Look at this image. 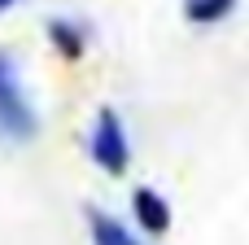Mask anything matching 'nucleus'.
<instances>
[{
    "label": "nucleus",
    "mask_w": 249,
    "mask_h": 245,
    "mask_svg": "<svg viewBox=\"0 0 249 245\" xmlns=\"http://www.w3.org/2000/svg\"><path fill=\"white\" fill-rule=\"evenodd\" d=\"M0 132L9 140H31L39 132V118L26 101V88L18 79V66H13L9 48H0Z\"/></svg>",
    "instance_id": "f257e3e1"
},
{
    "label": "nucleus",
    "mask_w": 249,
    "mask_h": 245,
    "mask_svg": "<svg viewBox=\"0 0 249 245\" xmlns=\"http://www.w3.org/2000/svg\"><path fill=\"white\" fill-rule=\"evenodd\" d=\"M88 153L101 171L109 175H127L131 167V140H127V127L118 118L114 105H101L96 118H92V136H88Z\"/></svg>",
    "instance_id": "f03ea898"
},
{
    "label": "nucleus",
    "mask_w": 249,
    "mask_h": 245,
    "mask_svg": "<svg viewBox=\"0 0 249 245\" xmlns=\"http://www.w3.org/2000/svg\"><path fill=\"white\" fill-rule=\"evenodd\" d=\"M131 215H136L140 232H149V237L171 232V202H166L158 188H149V184H140V188L131 193Z\"/></svg>",
    "instance_id": "7ed1b4c3"
},
{
    "label": "nucleus",
    "mask_w": 249,
    "mask_h": 245,
    "mask_svg": "<svg viewBox=\"0 0 249 245\" xmlns=\"http://www.w3.org/2000/svg\"><path fill=\"white\" fill-rule=\"evenodd\" d=\"M88 232H92V245H144L123 219H114V215H105V210H88Z\"/></svg>",
    "instance_id": "20e7f679"
},
{
    "label": "nucleus",
    "mask_w": 249,
    "mask_h": 245,
    "mask_svg": "<svg viewBox=\"0 0 249 245\" xmlns=\"http://www.w3.org/2000/svg\"><path fill=\"white\" fill-rule=\"evenodd\" d=\"M48 39H53V48H57L66 61H79V57H83V48H88L83 26H79V22H70V18H48Z\"/></svg>",
    "instance_id": "39448f33"
},
{
    "label": "nucleus",
    "mask_w": 249,
    "mask_h": 245,
    "mask_svg": "<svg viewBox=\"0 0 249 245\" xmlns=\"http://www.w3.org/2000/svg\"><path fill=\"white\" fill-rule=\"evenodd\" d=\"M236 4H241V0H184V18H188L193 26H214V22L232 18Z\"/></svg>",
    "instance_id": "423d86ee"
},
{
    "label": "nucleus",
    "mask_w": 249,
    "mask_h": 245,
    "mask_svg": "<svg viewBox=\"0 0 249 245\" xmlns=\"http://www.w3.org/2000/svg\"><path fill=\"white\" fill-rule=\"evenodd\" d=\"M13 4H18V0H0V9H13Z\"/></svg>",
    "instance_id": "0eeeda50"
}]
</instances>
